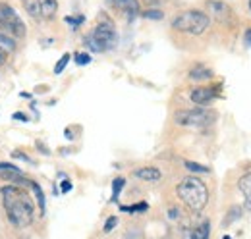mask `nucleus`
Listing matches in <instances>:
<instances>
[{
    "instance_id": "obj_8",
    "label": "nucleus",
    "mask_w": 251,
    "mask_h": 239,
    "mask_svg": "<svg viewBox=\"0 0 251 239\" xmlns=\"http://www.w3.org/2000/svg\"><path fill=\"white\" fill-rule=\"evenodd\" d=\"M207 8L211 10V14L215 16V20L219 22V24H230V18H232V10H230V6L228 4H224V2H220V0H209L207 2Z\"/></svg>"
},
{
    "instance_id": "obj_22",
    "label": "nucleus",
    "mask_w": 251,
    "mask_h": 239,
    "mask_svg": "<svg viewBox=\"0 0 251 239\" xmlns=\"http://www.w3.org/2000/svg\"><path fill=\"white\" fill-rule=\"evenodd\" d=\"M22 2H24L25 10L31 14L35 20H37V18H41V16H39V6H37V0H22Z\"/></svg>"
},
{
    "instance_id": "obj_31",
    "label": "nucleus",
    "mask_w": 251,
    "mask_h": 239,
    "mask_svg": "<svg viewBox=\"0 0 251 239\" xmlns=\"http://www.w3.org/2000/svg\"><path fill=\"white\" fill-rule=\"evenodd\" d=\"M244 39H246V45H248V47H251V27H250V29H246Z\"/></svg>"
},
{
    "instance_id": "obj_2",
    "label": "nucleus",
    "mask_w": 251,
    "mask_h": 239,
    "mask_svg": "<svg viewBox=\"0 0 251 239\" xmlns=\"http://www.w3.org/2000/svg\"><path fill=\"white\" fill-rule=\"evenodd\" d=\"M178 199L193 212H201L209 203V189L203 179L197 176H188L176 185Z\"/></svg>"
},
{
    "instance_id": "obj_5",
    "label": "nucleus",
    "mask_w": 251,
    "mask_h": 239,
    "mask_svg": "<svg viewBox=\"0 0 251 239\" xmlns=\"http://www.w3.org/2000/svg\"><path fill=\"white\" fill-rule=\"evenodd\" d=\"M217 120V112L207 110V108H188V110H178L174 112V123L182 127H193V129H203L209 127Z\"/></svg>"
},
{
    "instance_id": "obj_10",
    "label": "nucleus",
    "mask_w": 251,
    "mask_h": 239,
    "mask_svg": "<svg viewBox=\"0 0 251 239\" xmlns=\"http://www.w3.org/2000/svg\"><path fill=\"white\" fill-rule=\"evenodd\" d=\"M238 189L244 197V210L251 212V172L244 174L242 178L238 179Z\"/></svg>"
},
{
    "instance_id": "obj_32",
    "label": "nucleus",
    "mask_w": 251,
    "mask_h": 239,
    "mask_svg": "<svg viewBox=\"0 0 251 239\" xmlns=\"http://www.w3.org/2000/svg\"><path fill=\"white\" fill-rule=\"evenodd\" d=\"M168 216H170V218H178V216H180V212H178V209H170L168 210Z\"/></svg>"
},
{
    "instance_id": "obj_9",
    "label": "nucleus",
    "mask_w": 251,
    "mask_h": 239,
    "mask_svg": "<svg viewBox=\"0 0 251 239\" xmlns=\"http://www.w3.org/2000/svg\"><path fill=\"white\" fill-rule=\"evenodd\" d=\"M133 178L147 181V183H157V181L162 179V172L158 170L157 166H143V168L133 170Z\"/></svg>"
},
{
    "instance_id": "obj_18",
    "label": "nucleus",
    "mask_w": 251,
    "mask_h": 239,
    "mask_svg": "<svg viewBox=\"0 0 251 239\" xmlns=\"http://www.w3.org/2000/svg\"><path fill=\"white\" fill-rule=\"evenodd\" d=\"M124 185H126L124 178H114V181H112V201H118V197H120Z\"/></svg>"
},
{
    "instance_id": "obj_17",
    "label": "nucleus",
    "mask_w": 251,
    "mask_h": 239,
    "mask_svg": "<svg viewBox=\"0 0 251 239\" xmlns=\"http://www.w3.org/2000/svg\"><path fill=\"white\" fill-rule=\"evenodd\" d=\"M242 212H244V209L242 207H232V209L228 210V214H226V218L222 220V228H226L228 224H232V222H236L240 216H242Z\"/></svg>"
},
{
    "instance_id": "obj_15",
    "label": "nucleus",
    "mask_w": 251,
    "mask_h": 239,
    "mask_svg": "<svg viewBox=\"0 0 251 239\" xmlns=\"http://www.w3.org/2000/svg\"><path fill=\"white\" fill-rule=\"evenodd\" d=\"M209 236H211V224H209V222L199 224V226L191 232V239H209Z\"/></svg>"
},
{
    "instance_id": "obj_25",
    "label": "nucleus",
    "mask_w": 251,
    "mask_h": 239,
    "mask_svg": "<svg viewBox=\"0 0 251 239\" xmlns=\"http://www.w3.org/2000/svg\"><path fill=\"white\" fill-rule=\"evenodd\" d=\"M116 226H118V218H116V216H108V218H106V222H104L102 232H104V234H110Z\"/></svg>"
},
{
    "instance_id": "obj_4",
    "label": "nucleus",
    "mask_w": 251,
    "mask_h": 239,
    "mask_svg": "<svg viewBox=\"0 0 251 239\" xmlns=\"http://www.w3.org/2000/svg\"><path fill=\"white\" fill-rule=\"evenodd\" d=\"M211 25L209 14L201 10H186L172 20V29L188 35H203Z\"/></svg>"
},
{
    "instance_id": "obj_26",
    "label": "nucleus",
    "mask_w": 251,
    "mask_h": 239,
    "mask_svg": "<svg viewBox=\"0 0 251 239\" xmlns=\"http://www.w3.org/2000/svg\"><path fill=\"white\" fill-rule=\"evenodd\" d=\"M16 170H20L16 164H12V162H0V172H16Z\"/></svg>"
},
{
    "instance_id": "obj_12",
    "label": "nucleus",
    "mask_w": 251,
    "mask_h": 239,
    "mask_svg": "<svg viewBox=\"0 0 251 239\" xmlns=\"http://www.w3.org/2000/svg\"><path fill=\"white\" fill-rule=\"evenodd\" d=\"M37 6L43 20H52L58 12V0H37Z\"/></svg>"
},
{
    "instance_id": "obj_7",
    "label": "nucleus",
    "mask_w": 251,
    "mask_h": 239,
    "mask_svg": "<svg viewBox=\"0 0 251 239\" xmlns=\"http://www.w3.org/2000/svg\"><path fill=\"white\" fill-rule=\"evenodd\" d=\"M219 96V87H213V85H201V87H195V89L189 93V98L195 106H209L215 98Z\"/></svg>"
},
{
    "instance_id": "obj_21",
    "label": "nucleus",
    "mask_w": 251,
    "mask_h": 239,
    "mask_svg": "<svg viewBox=\"0 0 251 239\" xmlns=\"http://www.w3.org/2000/svg\"><path fill=\"white\" fill-rule=\"evenodd\" d=\"M70 58H72V54H70V52H66V54H62V58L54 64V73H56V75H60L64 70H66V66H68Z\"/></svg>"
},
{
    "instance_id": "obj_28",
    "label": "nucleus",
    "mask_w": 251,
    "mask_h": 239,
    "mask_svg": "<svg viewBox=\"0 0 251 239\" xmlns=\"http://www.w3.org/2000/svg\"><path fill=\"white\" fill-rule=\"evenodd\" d=\"M68 191H72V183L68 179H64L62 185H60V193H68Z\"/></svg>"
},
{
    "instance_id": "obj_27",
    "label": "nucleus",
    "mask_w": 251,
    "mask_h": 239,
    "mask_svg": "<svg viewBox=\"0 0 251 239\" xmlns=\"http://www.w3.org/2000/svg\"><path fill=\"white\" fill-rule=\"evenodd\" d=\"M83 22H85V18H83V16H77V18L68 16V18H66V24H72L74 27H77V25H79V24H83Z\"/></svg>"
},
{
    "instance_id": "obj_3",
    "label": "nucleus",
    "mask_w": 251,
    "mask_h": 239,
    "mask_svg": "<svg viewBox=\"0 0 251 239\" xmlns=\"http://www.w3.org/2000/svg\"><path fill=\"white\" fill-rule=\"evenodd\" d=\"M85 47L91 50V52H106V50H112L118 43V33L114 24L106 18L104 22H99L95 25V29L83 39Z\"/></svg>"
},
{
    "instance_id": "obj_30",
    "label": "nucleus",
    "mask_w": 251,
    "mask_h": 239,
    "mask_svg": "<svg viewBox=\"0 0 251 239\" xmlns=\"http://www.w3.org/2000/svg\"><path fill=\"white\" fill-rule=\"evenodd\" d=\"M14 120H20V121H27V114H22V112H16L14 114Z\"/></svg>"
},
{
    "instance_id": "obj_34",
    "label": "nucleus",
    "mask_w": 251,
    "mask_h": 239,
    "mask_svg": "<svg viewBox=\"0 0 251 239\" xmlns=\"http://www.w3.org/2000/svg\"><path fill=\"white\" fill-rule=\"evenodd\" d=\"M222 239H232V238H230V236H224V238H222Z\"/></svg>"
},
{
    "instance_id": "obj_29",
    "label": "nucleus",
    "mask_w": 251,
    "mask_h": 239,
    "mask_svg": "<svg viewBox=\"0 0 251 239\" xmlns=\"http://www.w3.org/2000/svg\"><path fill=\"white\" fill-rule=\"evenodd\" d=\"M6 62H8V52H6V50H2V48H0V66H4V64H6Z\"/></svg>"
},
{
    "instance_id": "obj_16",
    "label": "nucleus",
    "mask_w": 251,
    "mask_h": 239,
    "mask_svg": "<svg viewBox=\"0 0 251 239\" xmlns=\"http://www.w3.org/2000/svg\"><path fill=\"white\" fill-rule=\"evenodd\" d=\"M0 48H2V50H6L8 54L16 50V41H14L10 35L2 33V31H0Z\"/></svg>"
},
{
    "instance_id": "obj_20",
    "label": "nucleus",
    "mask_w": 251,
    "mask_h": 239,
    "mask_svg": "<svg viewBox=\"0 0 251 239\" xmlns=\"http://www.w3.org/2000/svg\"><path fill=\"white\" fill-rule=\"evenodd\" d=\"M184 164H186V168H188L189 172H195V174H209V172H211L207 166H201V164H197V162H191V160L184 162Z\"/></svg>"
},
{
    "instance_id": "obj_24",
    "label": "nucleus",
    "mask_w": 251,
    "mask_h": 239,
    "mask_svg": "<svg viewBox=\"0 0 251 239\" xmlns=\"http://www.w3.org/2000/svg\"><path fill=\"white\" fill-rule=\"evenodd\" d=\"M74 60H75L77 66H87V64H91V54L89 52H77L74 56Z\"/></svg>"
},
{
    "instance_id": "obj_1",
    "label": "nucleus",
    "mask_w": 251,
    "mask_h": 239,
    "mask_svg": "<svg viewBox=\"0 0 251 239\" xmlns=\"http://www.w3.org/2000/svg\"><path fill=\"white\" fill-rule=\"evenodd\" d=\"M0 197H2V207L6 212V218L14 228L25 230L31 226L33 218H35V205L25 189H22L20 185L8 183L0 187Z\"/></svg>"
},
{
    "instance_id": "obj_14",
    "label": "nucleus",
    "mask_w": 251,
    "mask_h": 239,
    "mask_svg": "<svg viewBox=\"0 0 251 239\" xmlns=\"http://www.w3.org/2000/svg\"><path fill=\"white\" fill-rule=\"evenodd\" d=\"M29 185H31L33 191H35V197H37V203H39V212H41V216H45V212H47V199H45V193H43V189H41V185H39L37 181H29Z\"/></svg>"
},
{
    "instance_id": "obj_6",
    "label": "nucleus",
    "mask_w": 251,
    "mask_h": 239,
    "mask_svg": "<svg viewBox=\"0 0 251 239\" xmlns=\"http://www.w3.org/2000/svg\"><path fill=\"white\" fill-rule=\"evenodd\" d=\"M0 31L10 35L12 39H25L27 35L24 20L8 2H0Z\"/></svg>"
},
{
    "instance_id": "obj_23",
    "label": "nucleus",
    "mask_w": 251,
    "mask_h": 239,
    "mask_svg": "<svg viewBox=\"0 0 251 239\" xmlns=\"http://www.w3.org/2000/svg\"><path fill=\"white\" fill-rule=\"evenodd\" d=\"M143 18H147V20H162L164 18V12L158 10V8H149V10L143 12Z\"/></svg>"
},
{
    "instance_id": "obj_19",
    "label": "nucleus",
    "mask_w": 251,
    "mask_h": 239,
    "mask_svg": "<svg viewBox=\"0 0 251 239\" xmlns=\"http://www.w3.org/2000/svg\"><path fill=\"white\" fill-rule=\"evenodd\" d=\"M120 210L129 212V214H135V212H147V210H149V205H147V203H137V205H129V207L122 205Z\"/></svg>"
},
{
    "instance_id": "obj_13",
    "label": "nucleus",
    "mask_w": 251,
    "mask_h": 239,
    "mask_svg": "<svg viewBox=\"0 0 251 239\" xmlns=\"http://www.w3.org/2000/svg\"><path fill=\"white\" fill-rule=\"evenodd\" d=\"M112 6L120 12H124L129 20L139 14V2L137 0H112Z\"/></svg>"
},
{
    "instance_id": "obj_33",
    "label": "nucleus",
    "mask_w": 251,
    "mask_h": 239,
    "mask_svg": "<svg viewBox=\"0 0 251 239\" xmlns=\"http://www.w3.org/2000/svg\"><path fill=\"white\" fill-rule=\"evenodd\" d=\"M248 4H250V14H251V0H248Z\"/></svg>"
},
{
    "instance_id": "obj_11",
    "label": "nucleus",
    "mask_w": 251,
    "mask_h": 239,
    "mask_svg": "<svg viewBox=\"0 0 251 239\" xmlns=\"http://www.w3.org/2000/svg\"><path fill=\"white\" fill-rule=\"evenodd\" d=\"M188 75L191 81H209V79L215 77V72H213L211 68L203 66V64H195V66L189 70Z\"/></svg>"
}]
</instances>
